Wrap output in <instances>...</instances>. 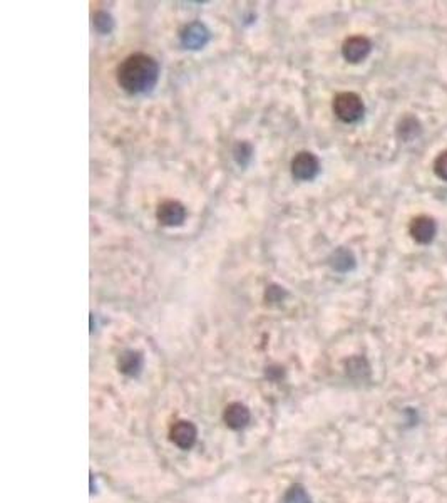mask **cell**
Wrapping results in <instances>:
<instances>
[{"label": "cell", "instance_id": "6da1fadb", "mask_svg": "<svg viewBox=\"0 0 447 503\" xmlns=\"http://www.w3.org/2000/svg\"><path fill=\"white\" fill-rule=\"evenodd\" d=\"M159 77V66L151 56L133 54L121 62L118 67V82L121 88L131 94L151 91Z\"/></svg>", "mask_w": 447, "mask_h": 503}, {"label": "cell", "instance_id": "7a4b0ae2", "mask_svg": "<svg viewBox=\"0 0 447 503\" xmlns=\"http://www.w3.org/2000/svg\"><path fill=\"white\" fill-rule=\"evenodd\" d=\"M333 113L343 123H356L366 113V106L356 93H340L333 99Z\"/></svg>", "mask_w": 447, "mask_h": 503}, {"label": "cell", "instance_id": "3957f363", "mask_svg": "<svg viewBox=\"0 0 447 503\" xmlns=\"http://www.w3.org/2000/svg\"><path fill=\"white\" fill-rule=\"evenodd\" d=\"M320 163L317 156L310 151L298 153L291 161V175L300 181H310L318 175Z\"/></svg>", "mask_w": 447, "mask_h": 503}, {"label": "cell", "instance_id": "277c9868", "mask_svg": "<svg viewBox=\"0 0 447 503\" xmlns=\"http://www.w3.org/2000/svg\"><path fill=\"white\" fill-rule=\"evenodd\" d=\"M371 49H372V44L367 37L352 36L343 42L342 56L348 62H353V64H356V62H361L366 59V57L371 54Z\"/></svg>", "mask_w": 447, "mask_h": 503}, {"label": "cell", "instance_id": "5b68a950", "mask_svg": "<svg viewBox=\"0 0 447 503\" xmlns=\"http://www.w3.org/2000/svg\"><path fill=\"white\" fill-rule=\"evenodd\" d=\"M436 231H437V225L434 219H431V216L419 215L411 221L409 234L417 244H424V245L431 244V241L434 240Z\"/></svg>", "mask_w": 447, "mask_h": 503}, {"label": "cell", "instance_id": "8992f818", "mask_svg": "<svg viewBox=\"0 0 447 503\" xmlns=\"http://www.w3.org/2000/svg\"><path fill=\"white\" fill-rule=\"evenodd\" d=\"M186 219V208L179 201H163L158 208V220L166 226H178Z\"/></svg>", "mask_w": 447, "mask_h": 503}, {"label": "cell", "instance_id": "52a82bcc", "mask_svg": "<svg viewBox=\"0 0 447 503\" xmlns=\"http://www.w3.org/2000/svg\"><path fill=\"white\" fill-rule=\"evenodd\" d=\"M210 41V32L200 22H193L181 31V42L188 49H201Z\"/></svg>", "mask_w": 447, "mask_h": 503}, {"label": "cell", "instance_id": "ba28073f", "mask_svg": "<svg viewBox=\"0 0 447 503\" xmlns=\"http://www.w3.org/2000/svg\"><path fill=\"white\" fill-rule=\"evenodd\" d=\"M171 439L179 448H191L196 442V428L189 422H178L171 429Z\"/></svg>", "mask_w": 447, "mask_h": 503}, {"label": "cell", "instance_id": "9c48e42d", "mask_svg": "<svg viewBox=\"0 0 447 503\" xmlns=\"http://www.w3.org/2000/svg\"><path fill=\"white\" fill-rule=\"evenodd\" d=\"M225 423L226 427H230L231 429H241L245 428L248 422H250V411H248L246 406H243L240 403H233L230 406H226L225 409Z\"/></svg>", "mask_w": 447, "mask_h": 503}, {"label": "cell", "instance_id": "30bf717a", "mask_svg": "<svg viewBox=\"0 0 447 503\" xmlns=\"http://www.w3.org/2000/svg\"><path fill=\"white\" fill-rule=\"evenodd\" d=\"M143 367V357H141L139 352L134 351H126L123 352V356L119 357V369L124 372V374L134 376L138 374Z\"/></svg>", "mask_w": 447, "mask_h": 503}, {"label": "cell", "instance_id": "8fae6325", "mask_svg": "<svg viewBox=\"0 0 447 503\" xmlns=\"http://www.w3.org/2000/svg\"><path fill=\"white\" fill-rule=\"evenodd\" d=\"M285 503H310V497L307 495V492L303 490V487L295 485L286 492Z\"/></svg>", "mask_w": 447, "mask_h": 503}, {"label": "cell", "instance_id": "7c38bea8", "mask_svg": "<svg viewBox=\"0 0 447 503\" xmlns=\"http://www.w3.org/2000/svg\"><path fill=\"white\" fill-rule=\"evenodd\" d=\"M94 26L99 32H109L113 29V19H111L109 14L106 12H97L94 16Z\"/></svg>", "mask_w": 447, "mask_h": 503}, {"label": "cell", "instance_id": "4fadbf2b", "mask_svg": "<svg viewBox=\"0 0 447 503\" xmlns=\"http://www.w3.org/2000/svg\"><path fill=\"white\" fill-rule=\"evenodd\" d=\"M434 171L441 180L447 181V151H442L434 161Z\"/></svg>", "mask_w": 447, "mask_h": 503}]
</instances>
